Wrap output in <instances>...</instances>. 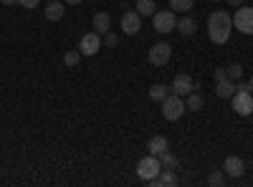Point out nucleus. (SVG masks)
I'll return each mask as SVG.
<instances>
[{
	"label": "nucleus",
	"instance_id": "9",
	"mask_svg": "<svg viewBox=\"0 0 253 187\" xmlns=\"http://www.w3.org/2000/svg\"><path fill=\"white\" fill-rule=\"evenodd\" d=\"M139 28H142V15L137 10H126L122 15V33L124 36H134V33H139Z\"/></svg>",
	"mask_w": 253,
	"mask_h": 187
},
{
	"label": "nucleus",
	"instance_id": "3",
	"mask_svg": "<svg viewBox=\"0 0 253 187\" xmlns=\"http://www.w3.org/2000/svg\"><path fill=\"white\" fill-rule=\"evenodd\" d=\"M162 104V116L167 119V121H177L187 109H185V101H182V96H177V94H170L165 101H160Z\"/></svg>",
	"mask_w": 253,
	"mask_h": 187
},
{
	"label": "nucleus",
	"instance_id": "12",
	"mask_svg": "<svg viewBox=\"0 0 253 187\" xmlns=\"http://www.w3.org/2000/svg\"><path fill=\"white\" fill-rule=\"evenodd\" d=\"M147 150H150V154L160 157L162 152H167V150H170V144H167V137H162V134H155V137L150 139V144H147Z\"/></svg>",
	"mask_w": 253,
	"mask_h": 187
},
{
	"label": "nucleus",
	"instance_id": "14",
	"mask_svg": "<svg viewBox=\"0 0 253 187\" xmlns=\"http://www.w3.org/2000/svg\"><path fill=\"white\" fill-rule=\"evenodd\" d=\"M236 94V84L230 78H223V81H215V96L218 99H230Z\"/></svg>",
	"mask_w": 253,
	"mask_h": 187
},
{
	"label": "nucleus",
	"instance_id": "2",
	"mask_svg": "<svg viewBox=\"0 0 253 187\" xmlns=\"http://www.w3.org/2000/svg\"><path fill=\"white\" fill-rule=\"evenodd\" d=\"M160 172H162V164H160V157H155V154L142 157V159L137 162V177H139V180H144V182L155 180Z\"/></svg>",
	"mask_w": 253,
	"mask_h": 187
},
{
	"label": "nucleus",
	"instance_id": "30",
	"mask_svg": "<svg viewBox=\"0 0 253 187\" xmlns=\"http://www.w3.org/2000/svg\"><path fill=\"white\" fill-rule=\"evenodd\" d=\"M0 3H3V5H15L18 0H0Z\"/></svg>",
	"mask_w": 253,
	"mask_h": 187
},
{
	"label": "nucleus",
	"instance_id": "4",
	"mask_svg": "<svg viewBox=\"0 0 253 187\" xmlns=\"http://www.w3.org/2000/svg\"><path fill=\"white\" fill-rule=\"evenodd\" d=\"M230 107L241 116H251L253 114V94L248 89H236V94L230 96Z\"/></svg>",
	"mask_w": 253,
	"mask_h": 187
},
{
	"label": "nucleus",
	"instance_id": "11",
	"mask_svg": "<svg viewBox=\"0 0 253 187\" xmlns=\"http://www.w3.org/2000/svg\"><path fill=\"white\" fill-rule=\"evenodd\" d=\"M193 84H195V81L190 78L187 74H177L175 81H172V86H170V91L177 94V96H187L190 91H193Z\"/></svg>",
	"mask_w": 253,
	"mask_h": 187
},
{
	"label": "nucleus",
	"instance_id": "32",
	"mask_svg": "<svg viewBox=\"0 0 253 187\" xmlns=\"http://www.w3.org/2000/svg\"><path fill=\"white\" fill-rule=\"evenodd\" d=\"M248 91H251V94H253V76H251V78H248Z\"/></svg>",
	"mask_w": 253,
	"mask_h": 187
},
{
	"label": "nucleus",
	"instance_id": "19",
	"mask_svg": "<svg viewBox=\"0 0 253 187\" xmlns=\"http://www.w3.org/2000/svg\"><path fill=\"white\" fill-rule=\"evenodd\" d=\"M137 13H139L142 18H147V15H155V13H157L155 0H137Z\"/></svg>",
	"mask_w": 253,
	"mask_h": 187
},
{
	"label": "nucleus",
	"instance_id": "31",
	"mask_svg": "<svg viewBox=\"0 0 253 187\" xmlns=\"http://www.w3.org/2000/svg\"><path fill=\"white\" fill-rule=\"evenodd\" d=\"M63 3H66V5H79L81 0H63Z\"/></svg>",
	"mask_w": 253,
	"mask_h": 187
},
{
	"label": "nucleus",
	"instance_id": "33",
	"mask_svg": "<svg viewBox=\"0 0 253 187\" xmlns=\"http://www.w3.org/2000/svg\"><path fill=\"white\" fill-rule=\"evenodd\" d=\"M208 3H218V0H208Z\"/></svg>",
	"mask_w": 253,
	"mask_h": 187
},
{
	"label": "nucleus",
	"instance_id": "22",
	"mask_svg": "<svg viewBox=\"0 0 253 187\" xmlns=\"http://www.w3.org/2000/svg\"><path fill=\"white\" fill-rule=\"evenodd\" d=\"M193 8V0H170V10L175 13H187Z\"/></svg>",
	"mask_w": 253,
	"mask_h": 187
},
{
	"label": "nucleus",
	"instance_id": "24",
	"mask_svg": "<svg viewBox=\"0 0 253 187\" xmlns=\"http://www.w3.org/2000/svg\"><path fill=\"white\" fill-rule=\"evenodd\" d=\"M228 69V78L230 81H238L241 76H243V66L241 64H230V66H225Z\"/></svg>",
	"mask_w": 253,
	"mask_h": 187
},
{
	"label": "nucleus",
	"instance_id": "20",
	"mask_svg": "<svg viewBox=\"0 0 253 187\" xmlns=\"http://www.w3.org/2000/svg\"><path fill=\"white\" fill-rule=\"evenodd\" d=\"M160 164H162L165 170H177L180 159H177V157H175L170 150H167V152H162V154H160Z\"/></svg>",
	"mask_w": 253,
	"mask_h": 187
},
{
	"label": "nucleus",
	"instance_id": "28",
	"mask_svg": "<svg viewBox=\"0 0 253 187\" xmlns=\"http://www.w3.org/2000/svg\"><path fill=\"white\" fill-rule=\"evenodd\" d=\"M213 76H215V81H223V78H228V69H225V66H220V69H215V74H213Z\"/></svg>",
	"mask_w": 253,
	"mask_h": 187
},
{
	"label": "nucleus",
	"instance_id": "15",
	"mask_svg": "<svg viewBox=\"0 0 253 187\" xmlns=\"http://www.w3.org/2000/svg\"><path fill=\"white\" fill-rule=\"evenodd\" d=\"M177 182H180L177 175H175L172 170H165V167H162V172H160L155 180H150V185H155V187H157V185H170V187H175Z\"/></svg>",
	"mask_w": 253,
	"mask_h": 187
},
{
	"label": "nucleus",
	"instance_id": "16",
	"mask_svg": "<svg viewBox=\"0 0 253 187\" xmlns=\"http://www.w3.org/2000/svg\"><path fill=\"white\" fill-rule=\"evenodd\" d=\"M94 31H96L99 36L109 33V31H112V18H109L107 13H96V15H94Z\"/></svg>",
	"mask_w": 253,
	"mask_h": 187
},
{
	"label": "nucleus",
	"instance_id": "29",
	"mask_svg": "<svg viewBox=\"0 0 253 187\" xmlns=\"http://www.w3.org/2000/svg\"><path fill=\"white\" fill-rule=\"evenodd\" d=\"M228 5H233V8H238V5H243V0H228Z\"/></svg>",
	"mask_w": 253,
	"mask_h": 187
},
{
	"label": "nucleus",
	"instance_id": "26",
	"mask_svg": "<svg viewBox=\"0 0 253 187\" xmlns=\"http://www.w3.org/2000/svg\"><path fill=\"white\" fill-rule=\"evenodd\" d=\"M104 43H107L109 48H114V46L119 43V36H117V33H112V31H109V33H104Z\"/></svg>",
	"mask_w": 253,
	"mask_h": 187
},
{
	"label": "nucleus",
	"instance_id": "6",
	"mask_svg": "<svg viewBox=\"0 0 253 187\" xmlns=\"http://www.w3.org/2000/svg\"><path fill=\"white\" fill-rule=\"evenodd\" d=\"M172 58V46L165 43V40H160V43H155L150 48V53H147V61H150L152 66H167V61Z\"/></svg>",
	"mask_w": 253,
	"mask_h": 187
},
{
	"label": "nucleus",
	"instance_id": "21",
	"mask_svg": "<svg viewBox=\"0 0 253 187\" xmlns=\"http://www.w3.org/2000/svg\"><path fill=\"white\" fill-rule=\"evenodd\" d=\"M167 96H170V89H167L165 84H155V86L150 89V99H152V101H165Z\"/></svg>",
	"mask_w": 253,
	"mask_h": 187
},
{
	"label": "nucleus",
	"instance_id": "8",
	"mask_svg": "<svg viewBox=\"0 0 253 187\" xmlns=\"http://www.w3.org/2000/svg\"><path fill=\"white\" fill-rule=\"evenodd\" d=\"M99 48H101V36H99L96 31L86 33V36L79 40V51H81V56H96Z\"/></svg>",
	"mask_w": 253,
	"mask_h": 187
},
{
	"label": "nucleus",
	"instance_id": "10",
	"mask_svg": "<svg viewBox=\"0 0 253 187\" xmlns=\"http://www.w3.org/2000/svg\"><path fill=\"white\" fill-rule=\"evenodd\" d=\"M223 172L228 175V177H243V172H246V162L241 159V157H225V162H223Z\"/></svg>",
	"mask_w": 253,
	"mask_h": 187
},
{
	"label": "nucleus",
	"instance_id": "5",
	"mask_svg": "<svg viewBox=\"0 0 253 187\" xmlns=\"http://www.w3.org/2000/svg\"><path fill=\"white\" fill-rule=\"evenodd\" d=\"M152 26L157 33L167 36V33H172L175 26H177V18H175V10H157L152 15Z\"/></svg>",
	"mask_w": 253,
	"mask_h": 187
},
{
	"label": "nucleus",
	"instance_id": "13",
	"mask_svg": "<svg viewBox=\"0 0 253 187\" xmlns=\"http://www.w3.org/2000/svg\"><path fill=\"white\" fill-rule=\"evenodd\" d=\"M63 13H66V3H61V0H48V5H46V18L48 20H61Z\"/></svg>",
	"mask_w": 253,
	"mask_h": 187
},
{
	"label": "nucleus",
	"instance_id": "23",
	"mask_svg": "<svg viewBox=\"0 0 253 187\" xmlns=\"http://www.w3.org/2000/svg\"><path fill=\"white\" fill-rule=\"evenodd\" d=\"M79 61H81V51H66V56H63V64H66L69 69L79 66Z\"/></svg>",
	"mask_w": 253,
	"mask_h": 187
},
{
	"label": "nucleus",
	"instance_id": "27",
	"mask_svg": "<svg viewBox=\"0 0 253 187\" xmlns=\"http://www.w3.org/2000/svg\"><path fill=\"white\" fill-rule=\"evenodd\" d=\"M38 3H41V0H18V5H20V8H28V10L38 8Z\"/></svg>",
	"mask_w": 253,
	"mask_h": 187
},
{
	"label": "nucleus",
	"instance_id": "17",
	"mask_svg": "<svg viewBox=\"0 0 253 187\" xmlns=\"http://www.w3.org/2000/svg\"><path fill=\"white\" fill-rule=\"evenodd\" d=\"M203 104H205V99H203V94L195 89V91H190V94H187L185 109H187V112H200V109H203Z\"/></svg>",
	"mask_w": 253,
	"mask_h": 187
},
{
	"label": "nucleus",
	"instance_id": "1",
	"mask_svg": "<svg viewBox=\"0 0 253 187\" xmlns=\"http://www.w3.org/2000/svg\"><path fill=\"white\" fill-rule=\"evenodd\" d=\"M230 31H233V15L228 10H213L208 18V33H210V40L218 46L228 43L230 40Z\"/></svg>",
	"mask_w": 253,
	"mask_h": 187
},
{
	"label": "nucleus",
	"instance_id": "7",
	"mask_svg": "<svg viewBox=\"0 0 253 187\" xmlns=\"http://www.w3.org/2000/svg\"><path fill=\"white\" fill-rule=\"evenodd\" d=\"M233 28H238V31L246 33V36H253V5H251V8L238 5V10H236V15H233Z\"/></svg>",
	"mask_w": 253,
	"mask_h": 187
},
{
	"label": "nucleus",
	"instance_id": "18",
	"mask_svg": "<svg viewBox=\"0 0 253 187\" xmlns=\"http://www.w3.org/2000/svg\"><path fill=\"white\" fill-rule=\"evenodd\" d=\"M175 31H180L182 36H193L195 31H198V23L190 15H185V18H180L177 20V26H175Z\"/></svg>",
	"mask_w": 253,
	"mask_h": 187
},
{
	"label": "nucleus",
	"instance_id": "25",
	"mask_svg": "<svg viewBox=\"0 0 253 187\" xmlns=\"http://www.w3.org/2000/svg\"><path fill=\"white\" fill-rule=\"evenodd\" d=\"M208 185H213V187H220V185H225V172H213L208 177Z\"/></svg>",
	"mask_w": 253,
	"mask_h": 187
}]
</instances>
